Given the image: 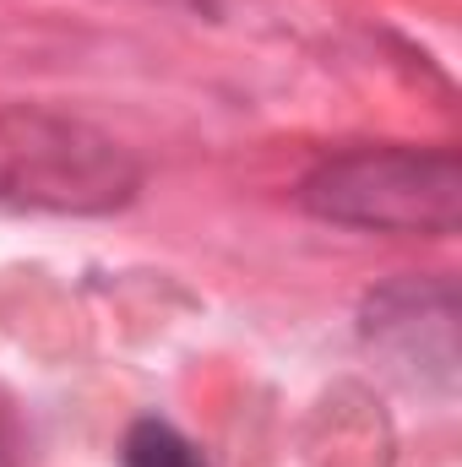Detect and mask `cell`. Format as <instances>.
Listing matches in <instances>:
<instances>
[{
	"instance_id": "3",
	"label": "cell",
	"mask_w": 462,
	"mask_h": 467,
	"mask_svg": "<svg viewBox=\"0 0 462 467\" xmlns=\"http://www.w3.org/2000/svg\"><path fill=\"white\" fill-rule=\"evenodd\" d=\"M364 343L408 369L419 386L452 391L457 380V294L446 277L436 283H392L364 305Z\"/></svg>"
},
{
	"instance_id": "2",
	"label": "cell",
	"mask_w": 462,
	"mask_h": 467,
	"mask_svg": "<svg viewBox=\"0 0 462 467\" xmlns=\"http://www.w3.org/2000/svg\"><path fill=\"white\" fill-rule=\"evenodd\" d=\"M299 202L338 229L446 239L462 218V163L452 147H353L305 174Z\"/></svg>"
},
{
	"instance_id": "4",
	"label": "cell",
	"mask_w": 462,
	"mask_h": 467,
	"mask_svg": "<svg viewBox=\"0 0 462 467\" xmlns=\"http://www.w3.org/2000/svg\"><path fill=\"white\" fill-rule=\"evenodd\" d=\"M120 467H213L191 435H180L169 419H136L125 430Z\"/></svg>"
},
{
	"instance_id": "5",
	"label": "cell",
	"mask_w": 462,
	"mask_h": 467,
	"mask_svg": "<svg viewBox=\"0 0 462 467\" xmlns=\"http://www.w3.org/2000/svg\"><path fill=\"white\" fill-rule=\"evenodd\" d=\"M16 451H22V430H16L11 402L0 397V467H16Z\"/></svg>"
},
{
	"instance_id": "1",
	"label": "cell",
	"mask_w": 462,
	"mask_h": 467,
	"mask_svg": "<svg viewBox=\"0 0 462 467\" xmlns=\"http://www.w3.org/2000/svg\"><path fill=\"white\" fill-rule=\"evenodd\" d=\"M142 163L110 130L38 104H0V207L16 213H115L136 196Z\"/></svg>"
}]
</instances>
